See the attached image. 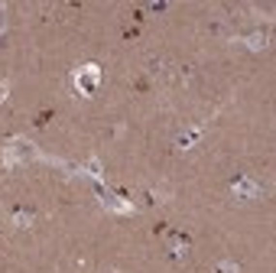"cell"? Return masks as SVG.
<instances>
[{
	"instance_id": "6da1fadb",
	"label": "cell",
	"mask_w": 276,
	"mask_h": 273,
	"mask_svg": "<svg viewBox=\"0 0 276 273\" xmlns=\"http://www.w3.org/2000/svg\"><path fill=\"white\" fill-rule=\"evenodd\" d=\"M94 78H98V68H94V65H88L85 78H78V88H85V91H91V88H94Z\"/></svg>"
}]
</instances>
